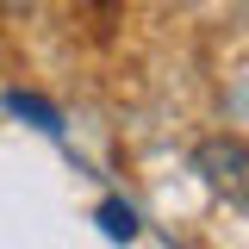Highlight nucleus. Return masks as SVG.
<instances>
[{"label": "nucleus", "mask_w": 249, "mask_h": 249, "mask_svg": "<svg viewBox=\"0 0 249 249\" xmlns=\"http://www.w3.org/2000/svg\"><path fill=\"white\" fill-rule=\"evenodd\" d=\"M6 6H25V0H6Z\"/></svg>", "instance_id": "obj_4"}, {"label": "nucleus", "mask_w": 249, "mask_h": 249, "mask_svg": "<svg viewBox=\"0 0 249 249\" xmlns=\"http://www.w3.org/2000/svg\"><path fill=\"white\" fill-rule=\"evenodd\" d=\"M6 112H13V119H31L44 137H62V112L50 100H37V93H6Z\"/></svg>", "instance_id": "obj_2"}, {"label": "nucleus", "mask_w": 249, "mask_h": 249, "mask_svg": "<svg viewBox=\"0 0 249 249\" xmlns=\"http://www.w3.org/2000/svg\"><path fill=\"white\" fill-rule=\"evenodd\" d=\"M93 218H100V231H106L112 243H131V237H137V212H131L124 199H106V206H100Z\"/></svg>", "instance_id": "obj_3"}, {"label": "nucleus", "mask_w": 249, "mask_h": 249, "mask_svg": "<svg viewBox=\"0 0 249 249\" xmlns=\"http://www.w3.org/2000/svg\"><path fill=\"white\" fill-rule=\"evenodd\" d=\"M193 175L212 187L224 206L249 212V143H237V137H212V143H199V150H193Z\"/></svg>", "instance_id": "obj_1"}]
</instances>
